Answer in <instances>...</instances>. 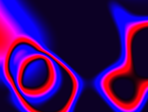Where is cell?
I'll return each instance as SVG.
<instances>
[{"mask_svg":"<svg viewBox=\"0 0 148 112\" xmlns=\"http://www.w3.org/2000/svg\"><path fill=\"white\" fill-rule=\"evenodd\" d=\"M0 76L19 112H75L84 90L20 0H0Z\"/></svg>","mask_w":148,"mask_h":112,"instance_id":"6da1fadb","label":"cell"},{"mask_svg":"<svg viewBox=\"0 0 148 112\" xmlns=\"http://www.w3.org/2000/svg\"><path fill=\"white\" fill-rule=\"evenodd\" d=\"M109 10L121 54L95 77L94 87L114 112H141L148 101V15L134 14L117 3Z\"/></svg>","mask_w":148,"mask_h":112,"instance_id":"7a4b0ae2","label":"cell"}]
</instances>
